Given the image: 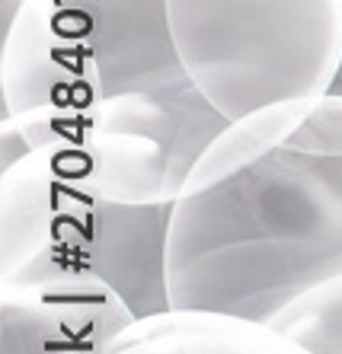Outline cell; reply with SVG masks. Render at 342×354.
Returning a JSON list of instances; mask_svg holds the SVG:
<instances>
[{
	"label": "cell",
	"instance_id": "cell-7",
	"mask_svg": "<svg viewBox=\"0 0 342 354\" xmlns=\"http://www.w3.org/2000/svg\"><path fill=\"white\" fill-rule=\"evenodd\" d=\"M266 322L298 338L314 354H342V265L291 297Z\"/></svg>",
	"mask_w": 342,
	"mask_h": 354
},
{
	"label": "cell",
	"instance_id": "cell-2",
	"mask_svg": "<svg viewBox=\"0 0 342 354\" xmlns=\"http://www.w3.org/2000/svg\"><path fill=\"white\" fill-rule=\"evenodd\" d=\"M342 265V93L237 118L173 201L170 306L276 316Z\"/></svg>",
	"mask_w": 342,
	"mask_h": 354
},
{
	"label": "cell",
	"instance_id": "cell-4",
	"mask_svg": "<svg viewBox=\"0 0 342 354\" xmlns=\"http://www.w3.org/2000/svg\"><path fill=\"white\" fill-rule=\"evenodd\" d=\"M189 77L227 118L320 96L342 71V0H167Z\"/></svg>",
	"mask_w": 342,
	"mask_h": 354
},
{
	"label": "cell",
	"instance_id": "cell-5",
	"mask_svg": "<svg viewBox=\"0 0 342 354\" xmlns=\"http://www.w3.org/2000/svg\"><path fill=\"white\" fill-rule=\"evenodd\" d=\"M134 322L100 274L0 281V354H109Z\"/></svg>",
	"mask_w": 342,
	"mask_h": 354
},
{
	"label": "cell",
	"instance_id": "cell-6",
	"mask_svg": "<svg viewBox=\"0 0 342 354\" xmlns=\"http://www.w3.org/2000/svg\"><path fill=\"white\" fill-rule=\"evenodd\" d=\"M122 335L163 338L179 345L186 354H314L266 319L195 306H170L167 313L138 319Z\"/></svg>",
	"mask_w": 342,
	"mask_h": 354
},
{
	"label": "cell",
	"instance_id": "cell-3",
	"mask_svg": "<svg viewBox=\"0 0 342 354\" xmlns=\"http://www.w3.org/2000/svg\"><path fill=\"white\" fill-rule=\"evenodd\" d=\"M170 205L102 195L84 153L48 138L0 160V281L100 274L138 319L167 313Z\"/></svg>",
	"mask_w": 342,
	"mask_h": 354
},
{
	"label": "cell",
	"instance_id": "cell-8",
	"mask_svg": "<svg viewBox=\"0 0 342 354\" xmlns=\"http://www.w3.org/2000/svg\"><path fill=\"white\" fill-rule=\"evenodd\" d=\"M333 93H342V71H339V77H336V86H333Z\"/></svg>",
	"mask_w": 342,
	"mask_h": 354
},
{
	"label": "cell",
	"instance_id": "cell-1",
	"mask_svg": "<svg viewBox=\"0 0 342 354\" xmlns=\"http://www.w3.org/2000/svg\"><path fill=\"white\" fill-rule=\"evenodd\" d=\"M227 124L179 58L167 0H23L0 23V160L58 138L102 195L170 205Z\"/></svg>",
	"mask_w": 342,
	"mask_h": 354
}]
</instances>
